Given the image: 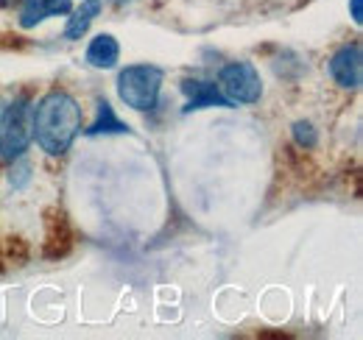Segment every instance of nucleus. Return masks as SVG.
Segmentation results:
<instances>
[{
    "mask_svg": "<svg viewBox=\"0 0 363 340\" xmlns=\"http://www.w3.org/2000/svg\"><path fill=\"white\" fill-rule=\"evenodd\" d=\"M82 131V106L65 89H50L34 106V137L48 157H65Z\"/></svg>",
    "mask_w": 363,
    "mask_h": 340,
    "instance_id": "nucleus-1",
    "label": "nucleus"
},
{
    "mask_svg": "<svg viewBox=\"0 0 363 340\" xmlns=\"http://www.w3.org/2000/svg\"><path fill=\"white\" fill-rule=\"evenodd\" d=\"M162 81L165 73L157 64H129L118 76V95L135 112H151L157 109Z\"/></svg>",
    "mask_w": 363,
    "mask_h": 340,
    "instance_id": "nucleus-2",
    "label": "nucleus"
},
{
    "mask_svg": "<svg viewBox=\"0 0 363 340\" xmlns=\"http://www.w3.org/2000/svg\"><path fill=\"white\" fill-rule=\"evenodd\" d=\"M34 137V106L28 103V98L14 101L3 118H0V159L14 162L20 159Z\"/></svg>",
    "mask_w": 363,
    "mask_h": 340,
    "instance_id": "nucleus-3",
    "label": "nucleus"
},
{
    "mask_svg": "<svg viewBox=\"0 0 363 340\" xmlns=\"http://www.w3.org/2000/svg\"><path fill=\"white\" fill-rule=\"evenodd\" d=\"M218 89L224 92V98H229L232 103H243V106H252V103H257L263 98L260 73L249 62H232L227 67H221Z\"/></svg>",
    "mask_w": 363,
    "mask_h": 340,
    "instance_id": "nucleus-4",
    "label": "nucleus"
},
{
    "mask_svg": "<svg viewBox=\"0 0 363 340\" xmlns=\"http://www.w3.org/2000/svg\"><path fill=\"white\" fill-rule=\"evenodd\" d=\"M330 76L335 79V84L344 89H358L363 81V53L361 45H344L333 53L330 59Z\"/></svg>",
    "mask_w": 363,
    "mask_h": 340,
    "instance_id": "nucleus-5",
    "label": "nucleus"
},
{
    "mask_svg": "<svg viewBox=\"0 0 363 340\" xmlns=\"http://www.w3.org/2000/svg\"><path fill=\"white\" fill-rule=\"evenodd\" d=\"M76 234L73 226L67 220V215L62 210H50L45 215V243H43V254L45 259H62L73 251Z\"/></svg>",
    "mask_w": 363,
    "mask_h": 340,
    "instance_id": "nucleus-6",
    "label": "nucleus"
},
{
    "mask_svg": "<svg viewBox=\"0 0 363 340\" xmlns=\"http://www.w3.org/2000/svg\"><path fill=\"white\" fill-rule=\"evenodd\" d=\"M182 92L187 95V106L182 109L184 115L201 112V109H235V103L224 98L218 84H210L201 79H182Z\"/></svg>",
    "mask_w": 363,
    "mask_h": 340,
    "instance_id": "nucleus-7",
    "label": "nucleus"
},
{
    "mask_svg": "<svg viewBox=\"0 0 363 340\" xmlns=\"http://www.w3.org/2000/svg\"><path fill=\"white\" fill-rule=\"evenodd\" d=\"M70 11H73V0H23L20 26L34 28V26L45 23L48 17H59V14H70Z\"/></svg>",
    "mask_w": 363,
    "mask_h": 340,
    "instance_id": "nucleus-8",
    "label": "nucleus"
},
{
    "mask_svg": "<svg viewBox=\"0 0 363 340\" xmlns=\"http://www.w3.org/2000/svg\"><path fill=\"white\" fill-rule=\"evenodd\" d=\"M121 59V45L112 34H98L87 45V64L95 70H112Z\"/></svg>",
    "mask_w": 363,
    "mask_h": 340,
    "instance_id": "nucleus-9",
    "label": "nucleus"
},
{
    "mask_svg": "<svg viewBox=\"0 0 363 340\" xmlns=\"http://www.w3.org/2000/svg\"><path fill=\"white\" fill-rule=\"evenodd\" d=\"M101 6L104 0H84L76 11H70V20H67V28H65V40L76 42L87 34V28L92 26V20L101 14Z\"/></svg>",
    "mask_w": 363,
    "mask_h": 340,
    "instance_id": "nucleus-10",
    "label": "nucleus"
},
{
    "mask_svg": "<svg viewBox=\"0 0 363 340\" xmlns=\"http://www.w3.org/2000/svg\"><path fill=\"white\" fill-rule=\"evenodd\" d=\"M84 134L87 137H98V134H132V126L123 123L115 115V109H112V103L106 98H98V118H95V123Z\"/></svg>",
    "mask_w": 363,
    "mask_h": 340,
    "instance_id": "nucleus-11",
    "label": "nucleus"
},
{
    "mask_svg": "<svg viewBox=\"0 0 363 340\" xmlns=\"http://www.w3.org/2000/svg\"><path fill=\"white\" fill-rule=\"evenodd\" d=\"M294 140H296V145H299V148H305V151H311V148H316V145H318L316 128L311 126L308 120L294 123Z\"/></svg>",
    "mask_w": 363,
    "mask_h": 340,
    "instance_id": "nucleus-12",
    "label": "nucleus"
},
{
    "mask_svg": "<svg viewBox=\"0 0 363 340\" xmlns=\"http://www.w3.org/2000/svg\"><path fill=\"white\" fill-rule=\"evenodd\" d=\"M350 11H352L355 26H363V0H350Z\"/></svg>",
    "mask_w": 363,
    "mask_h": 340,
    "instance_id": "nucleus-13",
    "label": "nucleus"
},
{
    "mask_svg": "<svg viewBox=\"0 0 363 340\" xmlns=\"http://www.w3.org/2000/svg\"><path fill=\"white\" fill-rule=\"evenodd\" d=\"M0 3H3V6H11V3H14V0H0Z\"/></svg>",
    "mask_w": 363,
    "mask_h": 340,
    "instance_id": "nucleus-14",
    "label": "nucleus"
},
{
    "mask_svg": "<svg viewBox=\"0 0 363 340\" xmlns=\"http://www.w3.org/2000/svg\"><path fill=\"white\" fill-rule=\"evenodd\" d=\"M0 118H3V106H0Z\"/></svg>",
    "mask_w": 363,
    "mask_h": 340,
    "instance_id": "nucleus-15",
    "label": "nucleus"
}]
</instances>
